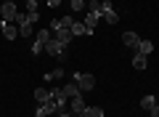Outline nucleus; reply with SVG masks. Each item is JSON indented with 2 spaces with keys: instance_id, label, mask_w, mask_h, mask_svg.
Returning a JSON list of instances; mask_svg holds the SVG:
<instances>
[{
  "instance_id": "nucleus-1",
  "label": "nucleus",
  "mask_w": 159,
  "mask_h": 117,
  "mask_svg": "<svg viewBox=\"0 0 159 117\" xmlns=\"http://www.w3.org/2000/svg\"><path fill=\"white\" fill-rule=\"evenodd\" d=\"M58 115V106L56 101H45V104H37V109H34V117H56Z\"/></svg>"
},
{
  "instance_id": "nucleus-2",
  "label": "nucleus",
  "mask_w": 159,
  "mask_h": 117,
  "mask_svg": "<svg viewBox=\"0 0 159 117\" xmlns=\"http://www.w3.org/2000/svg\"><path fill=\"white\" fill-rule=\"evenodd\" d=\"M45 53H48V56H58V59H61V56L66 53V45H64V43H58L56 37H51V40L45 43Z\"/></svg>"
},
{
  "instance_id": "nucleus-3",
  "label": "nucleus",
  "mask_w": 159,
  "mask_h": 117,
  "mask_svg": "<svg viewBox=\"0 0 159 117\" xmlns=\"http://www.w3.org/2000/svg\"><path fill=\"white\" fill-rule=\"evenodd\" d=\"M74 83H77V88L80 90H93L96 88V77H93V75H74Z\"/></svg>"
},
{
  "instance_id": "nucleus-4",
  "label": "nucleus",
  "mask_w": 159,
  "mask_h": 117,
  "mask_svg": "<svg viewBox=\"0 0 159 117\" xmlns=\"http://www.w3.org/2000/svg\"><path fill=\"white\" fill-rule=\"evenodd\" d=\"M0 16L6 19V22H16V16H19L16 3H3V6H0Z\"/></svg>"
},
{
  "instance_id": "nucleus-5",
  "label": "nucleus",
  "mask_w": 159,
  "mask_h": 117,
  "mask_svg": "<svg viewBox=\"0 0 159 117\" xmlns=\"http://www.w3.org/2000/svg\"><path fill=\"white\" fill-rule=\"evenodd\" d=\"M101 13H103V19H106L109 24H117V22H119L117 11L111 8V3H109V0H101Z\"/></svg>"
},
{
  "instance_id": "nucleus-6",
  "label": "nucleus",
  "mask_w": 159,
  "mask_h": 117,
  "mask_svg": "<svg viewBox=\"0 0 159 117\" xmlns=\"http://www.w3.org/2000/svg\"><path fill=\"white\" fill-rule=\"evenodd\" d=\"M74 24V16H58L51 22V32H56V29H69Z\"/></svg>"
},
{
  "instance_id": "nucleus-7",
  "label": "nucleus",
  "mask_w": 159,
  "mask_h": 117,
  "mask_svg": "<svg viewBox=\"0 0 159 117\" xmlns=\"http://www.w3.org/2000/svg\"><path fill=\"white\" fill-rule=\"evenodd\" d=\"M85 101H82V96H77V99H69V112H72V115L74 117H77L80 115V112H82V109H85Z\"/></svg>"
},
{
  "instance_id": "nucleus-8",
  "label": "nucleus",
  "mask_w": 159,
  "mask_h": 117,
  "mask_svg": "<svg viewBox=\"0 0 159 117\" xmlns=\"http://www.w3.org/2000/svg\"><path fill=\"white\" fill-rule=\"evenodd\" d=\"M98 19H101V13H96V11H88V16H85V27H88V32L93 35V29H96V24H98Z\"/></svg>"
},
{
  "instance_id": "nucleus-9",
  "label": "nucleus",
  "mask_w": 159,
  "mask_h": 117,
  "mask_svg": "<svg viewBox=\"0 0 159 117\" xmlns=\"http://www.w3.org/2000/svg\"><path fill=\"white\" fill-rule=\"evenodd\" d=\"M61 90H64V96H66V99H77V96H82V90L77 88V83H66Z\"/></svg>"
},
{
  "instance_id": "nucleus-10",
  "label": "nucleus",
  "mask_w": 159,
  "mask_h": 117,
  "mask_svg": "<svg viewBox=\"0 0 159 117\" xmlns=\"http://www.w3.org/2000/svg\"><path fill=\"white\" fill-rule=\"evenodd\" d=\"M69 32H72V37H82V35H90V32H88V27H85L82 22H74L72 27H69Z\"/></svg>"
},
{
  "instance_id": "nucleus-11",
  "label": "nucleus",
  "mask_w": 159,
  "mask_h": 117,
  "mask_svg": "<svg viewBox=\"0 0 159 117\" xmlns=\"http://www.w3.org/2000/svg\"><path fill=\"white\" fill-rule=\"evenodd\" d=\"M122 43H125L127 48H138V43H141V37H138L135 32H125V35H122Z\"/></svg>"
},
{
  "instance_id": "nucleus-12",
  "label": "nucleus",
  "mask_w": 159,
  "mask_h": 117,
  "mask_svg": "<svg viewBox=\"0 0 159 117\" xmlns=\"http://www.w3.org/2000/svg\"><path fill=\"white\" fill-rule=\"evenodd\" d=\"M135 51H138V53H143V56H148L154 51V43H151V40H146V37H141V43H138Z\"/></svg>"
},
{
  "instance_id": "nucleus-13",
  "label": "nucleus",
  "mask_w": 159,
  "mask_h": 117,
  "mask_svg": "<svg viewBox=\"0 0 159 117\" xmlns=\"http://www.w3.org/2000/svg\"><path fill=\"white\" fill-rule=\"evenodd\" d=\"M34 101H37V104L51 101V90H48V88H37V90H34Z\"/></svg>"
},
{
  "instance_id": "nucleus-14",
  "label": "nucleus",
  "mask_w": 159,
  "mask_h": 117,
  "mask_svg": "<svg viewBox=\"0 0 159 117\" xmlns=\"http://www.w3.org/2000/svg\"><path fill=\"white\" fill-rule=\"evenodd\" d=\"M133 67H135V69H146V67H148V59L135 51V56H133Z\"/></svg>"
},
{
  "instance_id": "nucleus-15",
  "label": "nucleus",
  "mask_w": 159,
  "mask_h": 117,
  "mask_svg": "<svg viewBox=\"0 0 159 117\" xmlns=\"http://www.w3.org/2000/svg\"><path fill=\"white\" fill-rule=\"evenodd\" d=\"M53 37H56L58 43L69 45V40H72V32H69V29H56V32H53Z\"/></svg>"
},
{
  "instance_id": "nucleus-16",
  "label": "nucleus",
  "mask_w": 159,
  "mask_h": 117,
  "mask_svg": "<svg viewBox=\"0 0 159 117\" xmlns=\"http://www.w3.org/2000/svg\"><path fill=\"white\" fill-rule=\"evenodd\" d=\"M32 29H34V27L27 22V19H24V22L19 24V35H21V37H32Z\"/></svg>"
},
{
  "instance_id": "nucleus-17",
  "label": "nucleus",
  "mask_w": 159,
  "mask_h": 117,
  "mask_svg": "<svg viewBox=\"0 0 159 117\" xmlns=\"http://www.w3.org/2000/svg\"><path fill=\"white\" fill-rule=\"evenodd\" d=\"M154 104H157V96H151V93H148V96H143V99H141V106H143L146 112H151V109H154Z\"/></svg>"
},
{
  "instance_id": "nucleus-18",
  "label": "nucleus",
  "mask_w": 159,
  "mask_h": 117,
  "mask_svg": "<svg viewBox=\"0 0 159 117\" xmlns=\"http://www.w3.org/2000/svg\"><path fill=\"white\" fill-rule=\"evenodd\" d=\"M51 37H53V32H51V29H40V32H37V43H40V45H45Z\"/></svg>"
},
{
  "instance_id": "nucleus-19",
  "label": "nucleus",
  "mask_w": 159,
  "mask_h": 117,
  "mask_svg": "<svg viewBox=\"0 0 159 117\" xmlns=\"http://www.w3.org/2000/svg\"><path fill=\"white\" fill-rule=\"evenodd\" d=\"M61 77H64V69H61V67H56L53 72L45 75V80H61Z\"/></svg>"
},
{
  "instance_id": "nucleus-20",
  "label": "nucleus",
  "mask_w": 159,
  "mask_h": 117,
  "mask_svg": "<svg viewBox=\"0 0 159 117\" xmlns=\"http://www.w3.org/2000/svg\"><path fill=\"white\" fill-rule=\"evenodd\" d=\"M85 112H88L90 117H103V109H101V106H85Z\"/></svg>"
},
{
  "instance_id": "nucleus-21",
  "label": "nucleus",
  "mask_w": 159,
  "mask_h": 117,
  "mask_svg": "<svg viewBox=\"0 0 159 117\" xmlns=\"http://www.w3.org/2000/svg\"><path fill=\"white\" fill-rule=\"evenodd\" d=\"M37 19H40V11H27V22L32 24V27L37 24Z\"/></svg>"
},
{
  "instance_id": "nucleus-22",
  "label": "nucleus",
  "mask_w": 159,
  "mask_h": 117,
  "mask_svg": "<svg viewBox=\"0 0 159 117\" xmlns=\"http://www.w3.org/2000/svg\"><path fill=\"white\" fill-rule=\"evenodd\" d=\"M88 11H96V13H101V0H90V3H88Z\"/></svg>"
},
{
  "instance_id": "nucleus-23",
  "label": "nucleus",
  "mask_w": 159,
  "mask_h": 117,
  "mask_svg": "<svg viewBox=\"0 0 159 117\" xmlns=\"http://www.w3.org/2000/svg\"><path fill=\"white\" fill-rule=\"evenodd\" d=\"M82 8H85V0H72V11H82Z\"/></svg>"
},
{
  "instance_id": "nucleus-24",
  "label": "nucleus",
  "mask_w": 159,
  "mask_h": 117,
  "mask_svg": "<svg viewBox=\"0 0 159 117\" xmlns=\"http://www.w3.org/2000/svg\"><path fill=\"white\" fill-rule=\"evenodd\" d=\"M43 51H45V45H40L37 40H34V43H32V53H34V56H40Z\"/></svg>"
},
{
  "instance_id": "nucleus-25",
  "label": "nucleus",
  "mask_w": 159,
  "mask_h": 117,
  "mask_svg": "<svg viewBox=\"0 0 159 117\" xmlns=\"http://www.w3.org/2000/svg\"><path fill=\"white\" fill-rule=\"evenodd\" d=\"M37 3L40 0H27V11H37Z\"/></svg>"
},
{
  "instance_id": "nucleus-26",
  "label": "nucleus",
  "mask_w": 159,
  "mask_h": 117,
  "mask_svg": "<svg viewBox=\"0 0 159 117\" xmlns=\"http://www.w3.org/2000/svg\"><path fill=\"white\" fill-rule=\"evenodd\" d=\"M45 3H48L51 8H58V6H61V0H45Z\"/></svg>"
},
{
  "instance_id": "nucleus-27",
  "label": "nucleus",
  "mask_w": 159,
  "mask_h": 117,
  "mask_svg": "<svg viewBox=\"0 0 159 117\" xmlns=\"http://www.w3.org/2000/svg\"><path fill=\"white\" fill-rule=\"evenodd\" d=\"M148 115H151V117H159V104H154V109L148 112Z\"/></svg>"
},
{
  "instance_id": "nucleus-28",
  "label": "nucleus",
  "mask_w": 159,
  "mask_h": 117,
  "mask_svg": "<svg viewBox=\"0 0 159 117\" xmlns=\"http://www.w3.org/2000/svg\"><path fill=\"white\" fill-rule=\"evenodd\" d=\"M56 117H74V115H72V112H66V109H64V112H58Z\"/></svg>"
},
{
  "instance_id": "nucleus-29",
  "label": "nucleus",
  "mask_w": 159,
  "mask_h": 117,
  "mask_svg": "<svg viewBox=\"0 0 159 117\" xmlns=\"http://www.w3.org/2000/svg\"><path fill=\"white\" fill-rule=\"evenodd\" d=\"M77 117H90V115H88V112H85V109H82V112H80V115H77Z\"/></svg>"
},
{
  "instance_id": "nucleus-30",
  "label": "nucleus",
  "mask_w": 159,
  "mask_h": 117,
  "mask_svg": "<svg viewBox=\"0 0 159 117\" xmlns=\"http://www.w3.org/2000/svg\"><path fill=\"white\" fill-rule=\"evenodd\" d=\"M3 3H16V0H3Z\"/></svg>"
}]
</instances>
